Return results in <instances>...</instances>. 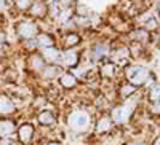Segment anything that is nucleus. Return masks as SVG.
I'll use <instances>...</instances> for the list:
<instances>
[{
	"instance_id": "f257e3e1",
	"label": "nucleus",
	"mask_w": 160,
	"mask_h": 145,
	"mask_svg": "<svg viewBox=\"0 0 160 145\" xmlns=\"http://www.w3.org/2000/svg\"><path fill=\"white\" fill-rule=\"evenodd\" d=\"M69 126L72 131H77V133H83V131H87L91 124V118L87 112L83 110H75L69 115Z\"/></svg>"
},
{
	"instance_id": "f03ea898",
	"label": "nucleus",
	"mask_w": 160,
	"mask_h": 145,
	"mask_svg": "<svg viewBox=\"0 0 160 145\" xmlns=\"http://www.w3.org/2000/svg\"><path fill=\"white\" fill-rule=\"evenodd\" d=\"M127 80L133 85V86H141L149 80V70L141 65H130L125 70Z\"/></svg>"
},
{
	"instance_id": "7ed1b4c3",
	"label": "nucleus",
	"mask_w": 160,
	"mask_h": 145,
	"mask_svg": "<svg viewBox=\"0 0 160 145\" xmlns=\"http://www.w3.org/2000/svg\"><path fill=\"white\" fill-rule=\"evenodd\" d=\"M133 110H135V102H125L122 105H117V107L112 109L111 120L117 124H123L131 118Z\"/></svg>"
},
{
	"instance_id": "20e7f679",
	"label": "nucleus",
	"mask_w": 160,
	"mask_h": 145,
	"mask_svg": "<svg viewBox=\"0 0 160 145\" xmlns=\"http://www.w3.org/2000/svg\"><path fill=\"white\" fill-rule=\"evenodd\" d=\"M18 34L21 38H24V40H32V38L37 35V27L35 24L29 22V21H22L18 24Z\"/></svg>"
},
{
	"instance_id": "39448f33",
	"label": "nucleus",
	"mask_w": 160,
	"mask_h": 145,
	"mask_svg": "<svg viewBox=\"0 0 160 145\" xmlns=\"http://www.w3.org/2000/svg\"><path fill=\"white\" fill-rule=\"evenodd\" d=\"M34 133H35V129H34L32 124L22 123V124L18 128V139H19V142L29 143V142L32 140V137H34Z\"/></svg>"
},
{
	"instance_id": "423d86ee",
	"label": "nucleus",
	"mask_w": 160,
	"mask_h": 145,
	"mask_svg": "<svg viewBox=\"0 0 160 145\" xmlns=\"http://www.w3.org/2000/svg\"><path fill=\"white\" fill-rule=\"evenodd\" d=\"M78 62V53L77 51H72V49H68L61 53V58H59V64L62 67H74Z\"/></svg>"
},
{
	"instance_id": "0eeeda50",
	"label": "nucleus",
	"mask_w": 160,
	"mask_h": 145,
	"mask_svg": "<svg viewBox=\"0 0 160 145\" xmlns=\"http://www.w3.org/2000/svg\"><path fill=\"white\" fill-rule=\"evenodd\" d=\"M16 110V104L7 94H0V115H10Z\"/></svg>"
},
{
	"instance_id": "6e6552de",
	"label": "nucleus",
	"mask_w": 160,
	"mask_h": 145,
	"mask_svg": "<svg viewBox=\"0 0 160 145\" xmlns=\"http://www.w3.org/2000/svg\"><path fill=\"white\" fill-rule=\"evenodd\" d=\"M15 131H16V126H15L13 120H8V118H2L0 120V139L10 137Z\"/></svg>"
},
{
	"instance_id": "1a4fd4ad",
	"label": "nucleus",
	"mask_w": 160,
	"mask_h": 145,
	"mask_svg": "<svg viewBox=\"0 0 160 145\" xmlns=\"http://www.w3.org/2000/svg\"><path fill=\"white\" fill-rule=\"evenodd\" d=\"M42 58L45 59V62H59V58H61V51L56 49L55 46H50V48H43L42 49Z\"/></svg>"
},
{
	"instance_id": "9d476101",
	"label": "nucleus",
	"mask_w": 160,
	"mask_h": 145,
	"mask_svg": "<svg viewBox=\"0 0 160 145\" xmlns=\"http://www.w3.org/2000/svg\"><path fill=\"white\" fill-rule=\"evenodd\" d=\"M37 121H38V124H42V126H53L56 123V116H55V113H53L51 110H42L37 115Z\"/></svg>"
},
{
	"instance_id": "9b49d317",
	"label": "nucleus",
	"mask_w": 160,
	"mask_h": 145,
	"mask_svg": "<svg viewBox=\"0 0 160 145\" xmlns=\"http://www.w3.org/2000/svg\"><path fill=\"white\" fill-rule=\"evenodd\" d=\"M59 83H61V86H62L64 89H72V88H75V85H77V78H75L74 73L64 72V73L59 75Z\"/></svg>"
},
{
	"instance_id": "f8f14e48",
	"label": "nucleus",
	"mask_w": 160,
	"mask_h": 145,
	"mask_svg": "<svg viewBox=\"0 0 160 145\" xmlns=\"http://www.w3.org/2000/svg\"><path fill=\"white\" fill-rule=\"evenodd\" d=\"M108 54H109L108 46L102 45V43H98L95 48L91 49V59H93V61H102Z\"/></svg>"
},
{
	"instance_id": "ddd939ff",
	"label": "nucleus",
	"mask_w": 160,
	"mask_h": 145,
	"mask_svg": "<svg viewBox=\"0 0 160 145\" xmlns=\"http://www.w3.org/2000/svg\"><path fill=\"white\" fill-rule=\"evenodd\" d=\"M29 65H31V69H34L37 72H42L45 69V59L42 58V54L34 53V54L29 58Z\"/></svg>"
},
{
	"instance_id": "4468645a",
	"label": "nucleus",
	"mask_w": 160,
	"mask_h": 145,
	"mask_svg": "<svg viewBox=\"0 0 160 145\" xmlns=\"http://www.w3.org/2000/svg\"><path fill=\"white\" fill-rule=\"evenodd\" d=\"M61 75V69L55 64H50V65H45V69L42 70V77L45 80H53L55 77H59Z\"/></svg>"
},
{
	"instance_id": "2eb2a0df",
	"label": "nucleus",
	"mask_w": 160,
	"mask_h": 145,
	"mask_svg": "<svg viewBox=\"0 0 160 145\" xmlns=\"http://www.w3.org/2000/svg\"><path fill=\"white\" fill-rule=\"evenodd\" d=\"M35 43H37V46H40V48H50V46H53V43H55V40H53V37L50 35V34H38L37 35V38H35Z\"/></svg>"
},
{
	"instance_id": "dca6fc26",
	"label": "nucleus",
	"mask_w": 160,
	"mask_h": 145,
	"mask_svg": "<svg viewBox=\"0 0 160 145\" xmlns=\"http://www.w3.org/2000/svg\"><path fill=\"white\" fill-rule=\"evenodd\" d=\"M112 128V120L109 116H102L99 118V121L96 123V131L99 134H104V133H109Z\"/></svg>"
},
{
	"instance_id": "f3484780",
	"label": "nucleus",
	"mask_w": 160,
	"mask_h": 145,
	"mask_svg": "<svg viewBox=\"0 0 160 145\" xmlns=\"http://www.w3.org/2000/svg\"><path fill=\"white\" fill-rule=\"evenodd\" d=\"M128 56H130V51L127 48H120V49L112 53V61L115 64H123V62H127Z\"/></svg>"
},
{
	"instance_id": "a211bd4d",
	"label": "nucleus",
	"mask_w": 160,
	"mask_h": 145,
	"mask_svg": "<svg viewBox=\"0 0 160 145\" xmlns=\"http://www.w3.org/2000/svg\"><path fill=\"white\" fill-rule=\"evenodd\" d=\"M78 42H80V37L77 34H68L64 37V40H62V45H64L66 49H71V48L77 46Z\"/></svg>"
},
{
	"instance_id": "6ab92c4d",
	"label": "nucleus",
	"mask_w": 160,
	"mask_h": 145,
	"mask_svg": "<svg viewBox=\"0 0 160 145\" xmlns=\"http://www.w3.org/2000/svg\"><path fill=\"white\" fill-rule=\"evenodd\" d=\"M149 99L152 102V105H160V85H155L151 88V93H149Z\"/></svg>"
},
{
	"instance_id": "aec40b11",
	"label": "nucleus",
	"mask_w": 160,
	"mask_h": 145,
	"mask_svg": "<svg viewBox=\"0 0 160 145\" xmlns=\"http://www.w3.org/2000/svg\"><path fill=\"white\" fill-rule=\"evenodd\" d=\"M45 11H47V7H45L43 2H37V3L32 7V10H31V13H32L34 16H43Z\"/></svg>"
},
{
	"instance_id": "412c9836",
	"label": "nucleus",
	"mask_w": 160,
	"mask_h": 145,
	"mask_svg": "<svg viewBox=\"0 0 160 145\" xmlns=\"http://www.w3.org/2000/svg\"><path fill=\"white\" fill-rule=\"evenodd\" d=\"M135 86L133 85H123L122 86V91H120V94H122L123 97H128V96H131V94H135Z\"/></svg>"
},
{
	"instance_id": "4be33fe9",
	"label": "nucleus",
	"mask_w": 160,
	"mask_h": 145,
	"mask_svg": "<svg viewBox=\"0 0 160 145\" xmlns=\"http://www.w3.org/2000/svg\"><path fill=\"white\" fill-rule=\"evenodd\" d=\"M131 37L135 38V40H142V42H146V40H148V32H146L144 29H142V30H136V32L131 34Z\"/></svg>"
},
{
	"instance_id": "5701e85b",
	"label": "nucleus",
	"mask_w": 160,
	"mask_h": 145,
	"mask_svg": "<svg viewBox=\"0 0 160 145\" xmlns=\"http://www.w3.org/2000/svg\"><path fill=\"white\" fill-rule=\"evenodd\" d=\"M0 145H16V140L11 137H5V139H0Z\"/></svg>"
},
{
	"instance_id": "b1692460",
	"label": "nucleus",
	"mask_w": 160,
	"mask_h": 145,
	"mask_svg": "<svg viewBox=\"0 0 160 145\" xmlns=\"http://www.w3.org/2000/svg\"><path fill=\"white\" fill-rule=\"evenodd\" d=\"M29 3H31V0H16V5L21 8V10H26L29 7Z\"/></svg>"
},
{
	"instance_id": "393cba45",
	"label": "nucleus",
	"mask_w": 160,
	"mask_h": 145,
	"mask_svg": "<svg viewBox=\"0 0 160 145\" xmlns=\"http://www.w3.org/2000/svg\"><path fill=\"white\" fill-rule=\"evenodd\" d=\"M146 27L148 29H155L157 27V21L155 19H149L148 22H146Z\"/></svg>"
},
{
	"instance_id": "a878e982",
	"label": "nucleus",
	"mask_w": 160,
	"mask_h": 145,
	"mask_svg": "<svg viewBox=\"0 0 160 145\" xmlns=\"http://www.w3.org/2000/svg\"><path fill=\"white\" fill-rule=\"evenodd\" d=\"M3 42H5V34H3V32H0V45H2Z\"/></svg>"
},
{
	"instance_id": "bb28decb",
	"label": "nucleus",
	"mask_w": 160,
	"mask_h": 145,
	"mask_svg": "<svg viewBox=\"0 0 160 145\" xmlns=\"http://www.w3.org/2000/svg\"><path fill=\"white\" fill-rule=\"evenodd\" d=\"M47 145H61V142H56V140H50Z\"/></svg>"
},
{
	"instance_id": "cd10ccee",
	"label": "nucleus",
	"mask_w": 160,
	"mask_h": 145,
	"mask_svg": "<svg viewBox=\"0 0 160 145\" xmlns=\"http://www.w3.org/2000/svg\"><path fill=\"white\" fill-rule=\"evenodd\" d=\"M154 145H160V137H158V139H157V140L154 142Z\"/></svg>"
},
{
	"instance_id": "c85d7f7f",
	"label": "nucleus",
	"mask_w": 160,
	"mask_h": 145,
	"mask_svg": "<svg viewBox=\"0 0 160 145\" xmlns=\"http://www.w3.org/2000/svg\"><path fill=\"white\" fill-rule=\"evenodd\" d=\"M3 8V0H0V10Z\"/></svg>"
},
{
	"instance_id": "c756f323",
	"label": "nucleus",
	"mask_w": 160,
	"mask_h": 145,
	"mask_svg": "<svg viewBox=\"0 0 160 145\" xmlns=\"http://www.w3.org/2000/svg\"><path fill=\"white\" fill-rule=\"evenodd\" d=\"M130 145H144V143H130Z\"/></svg>"
},
{
	"instance_id": "7c9ffc66",
	"label": "nucleus",
	"mask_w": 160,
	"mask_h": 145,
	"mask_svg": "<svg viewBox=\"0 0 160 145\" xmlns=\"http://www.w3.org/2000/svg\"><path fill=\"white\" fill-rule=\"evenodd\" d=\"M158 13H160V8H158Z\"/></svg>"
}]
</instances>
